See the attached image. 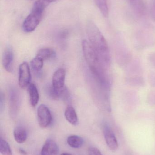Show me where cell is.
I'll return each mask as SVG.
<instances>
[{"mask_svg":"<svg viewBox=\"0 0 155 155\" xmlns=\"http://www.w3.org/2000/svg\"><path fill=\"white\" fill-rule=\"evenodd\" d=\"M82 47L84 56L90 70L101 87L107 90L109 88L108 75L106 73L107 67L101 61L89 41L83 40Z\"/></svg>","mask_w":155,"mask_h":155,"instance_id":"cell-1","label":"cell"},{"mask_svg":"<svg viewBox=\"0 0 155 155\" xmlns=\"http://www.w3.org/2000/svg\"><path fill=\"white\" fill-rule=\"evenodd\" d=\"M86 31L91 44L104 64L108 67L110 63V56L108 44L103 34L94 22L88 21Z\"/></svg>","mask_w":155,"mask_h":155,"instance_id":"cell-2","label":"cell"},{"mask_svg":"<svg viewBox=\"0 0 155 155\" xmlns=\"http://www.w3.org/2000/svg\"><path fill=\"white\" fill-rule=\"evenodd\" d=\"M48 5L43 0H37L35 3L30 13L26 17L22 24L24 31H33L37 27L43 15L44 12Z\"/></svg>","mask_w":155,"mask_h":155,"instance_id":"cell-3","label":"cell"},{"mask_svg":"<svg viewBox=\"0 0 155 155\" xmlns=\"http://www.w3.org/2000/svg\"><path fill=\"white\" fill-rule=\"evenodd\" d=\"M21 103V96L19 91L14 87L11 88L9 94V114L12 119L17 116Z\"/></svg>","mask_w":155,"mask_h":155,"instance_id":"cell-4","label":"cell"},{"mask_svg":"<svg viewBox=\"0 0 155 155\" xmlns=\"http://www.w3.org/2000/svg\"><path fill=\"white\" fill-rule=\"evenodd\" d=\"M66 72L64 69H60L56 71L52 77V87L62 98L66 87H65Z\"/></svg>","mask_w":155,"mask_h":155,"instance_id":"cell-5","label":"cell"},{"mask_svg":"<svg viewBox=\"0 0 155 155\" xmlns=\"http://www.w3.org/2000/svg\"><path fill=\"white\" fill-rule=\"evenodd\" d=\"M37 119L39 126L42 128H46L52 124V117L48 107L41 104L37 108Z\"/></svg>","mask_w":155,"mask_h":155,"instance_id":"cell-6","label":"cell"},{"mask_svg":"<svg viewBox=\"0 0 155 155\" xmlns=\"http://www.w3.org/2000/svg\"><path fill=\"white\" fill-rule=\"evenodd\" d=\"M31 80V72L29 65L27 62L22 63L20 64L19 68V86L22 88L28 87Z\"/></svg>","mask_w":155,"mask_h":155,"instance_id":"cell-7","label":"cell"},{"mask_svg":"<svg viewBox=\"0 0 155 155\" xmlns=\"http://www.w3.org/2000/svg\"><path fill=\"white\" fill-rule=\"evenodd\" d=\"M104 136L106 144L112 151H115L118 148V144L115 135L109 125L105 124L103 126Z\"/></svg>","mask_w":155,"mask_h":155,"instance_id":"cell-8","label":"cell"},{"mask_svg":"<svg viewBox=\"0 0 155 155\" xmlns=\"http://www.w3.org/2000/svg\"><path fill=\"white\" fill-rule=\"evenodd\" d=\"M14 52L11 46H7L4 49L2 56V64L5 70L9 73L13 71Z\"/></svg>","mask_w":155,"mask_h":155,"instance_id":"cell-9","label":"cell"},{"mask_svg":"<svg viewBox=\"0 0 155 155\" xmlns=\"http://www.w3.org/2000/svg\"><path fill=\"white\" fill-rule=\"evenodd\" d=\"M58 152L57 144L52 139H48L42 148L41 155H58Z\"/></svg>","mask_w":155,"mask_h":155,"instance_id":"cell-10","label":"cell"},{"mask_svg":"<svg viewBox=\"0 0 155 155\" xmlns=\"http://www.w3.org/2000/svg\"><path fill=\"white\" fill-rule=\"evenodd\" d=\"M27 91L29 94L30 104L33 107H35L39 99V93L36 86L31 83L27 87Z\"/></svg>","mask_w":155,"mask_h":155,"instance_id":"cell-11","label":"cell"},{"mask_svg":"<svg viewBox=\"0 0 155 155\" xmlns=\"http://www.w3.org/2000/svg\"><path fill=\"white\" fill-rule=\"evenodd\" d=\"M66 120L71 124L76 125L78 124V119L77 114L74 108L72 106L69 105L66 108L64 113Z\"/></svg>","mask_w":155,"mask_h":155,"instance_id":"cell-12","label":"cell"},{"mask_svg":"<svg viewBox=\"0 0 155 155\" xmlns=\"http://www.w3.org/2000/svg\"><path fill=\"white\" fill-rule=\"evenodd\" d=\"M14 137L18 143L22 144L26 141L27 134L26 130L22 127H17L14 130Z\"/></svg>","mask_w":155,"mask_h":155,"instance_id":"cell-13","label":"cell"},{"mask_svg":"<svg viewBox=\"0 0 155 155\" xmlns=\"http://www.w3.org/2000/svg\"><path fill=\"white\" fill-rule=\"evenodd\" d=\"M134 12L138 15H142L145 11L143 0H127Z\"/></svg>","mask_w":155,"mask_h":155,"instance_id":"cell-14","label":"cell"},{"mask_svg":"<svg viewBox=\"0 0 155 155\" xmlns=\"http://www.w3.org/2000/svg\"><path fill=\"white\" fill-rule=\"evenodd\" d=\"M55 51L52 48H44L40 49L37 52L36 56L43 61L49 60L55 56Z\"/></svg>","mask_w":155,"mask_h":155,"instance_id":"cell-15","label":"cell"},{"mask_svg":"<svg viewBox=\"0 0 155 155\" xmlns=\"http://www.w3.org/2000/svg\"><path fill=\"white\" fill-rule=\"evenodd\" d=\"M67 143L72 148H79L83 146V140L78 136L72 135L67 138Z\"/></svg>","mask_w":155,"mask_h":155,"instance_id":"cell-16","label":"cell"},{"mask_svg":"<svg viewBox=\"0 0 155 155\" xmlns=\"http://www.w3.org/2000/svg\"><path fill=\"white\" fill-rule=\"evenodd\" d=\"M95 2L104 17H108L109 14L108 5L106 0H94Z\"/></svg>","mask_w":155,"mask_h":155,"instance_id":"cell-17","label":"cell"},{"mask_svg":"<svg viewBox=\"0 0 155 155\" xmlns=\"http://www.w3.org/2000/svg\"><path fill=\"white\" fill-rule=\"evenodd\" d=\"M43 61L41 58L36 56L30 62V65L32 69L36 73L40 72L43 66Z\"/></svg>","mask_w":155,"mask_h":155,"instance_id":"cell-18","label":"cell"},{"mask_svg":"<svg viewBox=\"0 0 155 155\" xmlns=\"http://www.w3.org/2000/svg\"><path fill=\"white\" fill-rule=\"evenodd\" d=\"M0 152L2 155H12L10 145L4 139H0Z\"/></svg>","mask_w":155,"mask_h":155,"instance_id":"cell-19","label":"cell"},{"mask_svg":"<svg viewBox=\"0 0 155 155\" xmlns=\"http://www.w3.org/2000/svg\"><path fill=\"white\" fill-rule=\"evenodd\" d=\"M88 155H103L100 151L96 148L91 147L88 149Z\"/></svg>","mask_w":155,"mask_h":155,"instance_id":"cell-20","label":"cell"},{"mask_svg":"<svg viewBox=\"0 0 155 155\" xmlns=\"http://www.w3.org/2000/svg\"><path fill=\"white\" fill-rule=\"evenodd\" d=\"M150 61L151 63L153 64L154 67H155V54L151 55V58H150Z\"/></svg>","mask_w":155,"mask_h":155,"instance_id":"cell-21","label":"cell"},{"mask_svg":"<svg viewBox=\"0 0 155 155\" xmlns=\"http://www.w3.org/2000/svg\"><path fill=\"white\" fill-rule=\"evenodd\" d=\"M44 1L47 4L49 5L50 3L55 2V1H56V0H44Z\"/></svg>","mask_w":155,"mask_h":155,"instance_id":"cell-22","label":"cell"},{"mask_svg":"<svg viewBox=\"0 0 155 155\" xmlns=\"http://www.w3.org/2000/svg\"><path fill=\"white\" fill-rule=\"evenodd\" d=\"M19 152H20V153H21L23 155H26V152H25V151H24L23 149H20L19 150Z\"/></svg>","mask_w":155,"mask_h":155,"instance_id":"cell-23","label":"cell"},{"mask_svg":"<svg viewBox=\"0 0 155 155\" xmlns=\"http://www.w3.org/2000/svg\"><path fill=\"white\" fill-rule=\"evenodd\" d=\"M152 78V79H151V80H154L155 81H152V82H153V85L154 86V87L155 86V76H153V77Z\"/></svg>","mask_w":155,"mask_h":155,"instance_id":"cell-24","label":"cell"},{"mask_svg":"<svg viewBox=\"0 0 155 155\" xmlns=\"http://www.w3.org/2000/svg\"><path fill=\"white\" fill-rule=\"evenodd\" d=\"M61 155H72L69 153H64L62 154Z\"/></svg>","mask_w":155,"mask_h":155,"instance_id":"cell-25","label":"cell"}]
</instances>
